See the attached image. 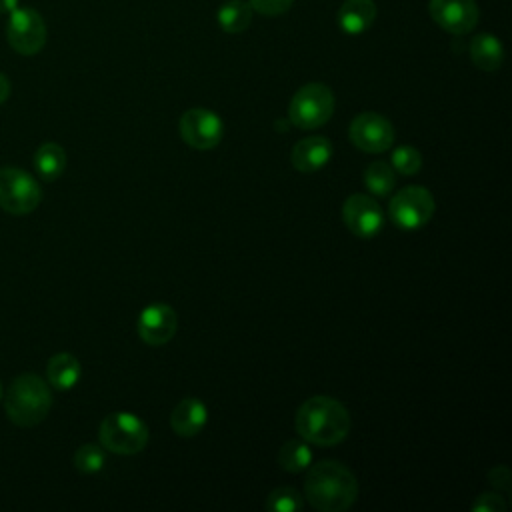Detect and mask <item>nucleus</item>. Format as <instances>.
<instances>
[{"mask_svg":"<svg viewBox=\"0 0 512 512\" xmlns=\"http://www.w3.org/2000/svg\"><path fill=\"white\" fill-rule=\"evenodd\" d=\"M248 4L254 12L262 16H280L290 10L294 0H248Z\"/></svg>","mask_w":512,"mask_h":512,"instance_id":"26","label":"nucleus"},{"mask_svg":"<svg viewBox=\"0 0 512 512\" xmlns=\"http://www.w3.org/2000/svg\"><path fill=\"white\" fill-rule=\"evenodd\" d=\"M46 376L56 390H70L78 384L82 376V366L76 356L68 352H58L48 360Z\"/></svg>","mask_w":512,"mask_h":512,"instance_id":"18","label":"nucleus"},{"mask_svg":"<svg viewBox=\"0 0 512 512\" xmlns=\"http://www.w3.org/2000/svg\"><path fill=\"white\" fill-rule=\"evenodd\" d=\"M334 94L322 82H308L296 90L288 104V118L296 128L314 130L334 114Z\"/></svg>","mask_w":512,"mask_h":512,"instance_id":"4","label":"nucleus"},{"mask_svg":"<svg viewBox=\"0 0 512 512\" xmlns=\"http://www.w3.org/2000/svg\"><path fill=\"white\" fill-rule=\"evenodd\" d=\"M6 38L8 44L22 56L38 54L46 44L44 18L30 6H18L8 14Z\"/></svg>","mask_w":512,"mask_h":512,"instance_id":"8","label":"nucleus"},{"mask_svg":"<svg viewBox=\"0 0 512 512\" xmlns=\"http://www.w3.org/2000/svg\"><path fill=\"white\" fill-rule=\"evenodd\" d=\"M34 168L48 182L60 178L64 168H66V152H64V148L60 144H56V142L40 144L36 154H34Z\"/></svg>","mask_w":512,"mask_h":512,"instance_id":"19","label":"nucleus"},{"mask_svg":"<svg viewBox=\"0 0 512 512\" xmlns=\"http://www.w3.org/2000/svg\"><path fill=\"white\" fill-rule=\"evenodd\" d=\"M178 314L166 302L148 304L138 316V336L150 346H162L174 338Z\"/></svg>","mask_w":512,"mask_h":512,"instance_id":"13","label":"nucleus"},{"mask_svg":"<svg viewBox=\"0 0 512 512\" xmlns=\"http://www.w3.org/2000/svg\"><path fill=\"white\" fill-rule=\"evenodd\" d=\"M504 510H506V502L496 492H484L476 496L472 504V512H504Z\"/></svg>","mask_w":512,"mask_h":512,"instance_id":"27","label":"nucleus"},{"mask_svg":"<svg viewBox=\"0 0 512 512\" xmlns=\"http://www.w3.org/2000/svg\"><path fill=\"white\" fill-rule=\"evenodd\" d=\"M42 200L40 184L34 176L22 168H2L0 170V208L14 216L30 214L38 208Z\"/></svg>","mask_w":512,"mask_h":512,"instance_id":"6","label":"nucleus"},{"mask_svg":"<svg viewBox=\"0 0 512 512\" xmlns=\"http://www.w3.org/2000/svg\"><path fill=\"white\" fill-rule=\"evenodd\" d=\"M104 464H106V454L98 444H82L74 452V466L82 474H96L104 468Z\"/></svg>","mask_w":512,"mask_h":512,"instance_id":"24","label":"nucleus"},{"mask_svg":"<svg viewBox=\"0 0 512 512\" xmlns=\"http://www.w3.org/2000/svg\"><path fill=\"white\" fill-rule=\"evenodd\" d=\"M364 186L374 196H388L396 186L394 168L384 160H376L368 164L364 170Z\"/></svg>","mask_w":512,"mask_h":512,"instance_id":"22","label":"nucleus"},{"mask_svg":"<svg viewBox=\"0 0 512 512\" xmlns=\"http://www.w3.org/2000/svg\"><path fill=\"white\" fill-rule=\"evenodd\" d=\"M52 406V392L48 384L36 376V374H20L18 378L12 380L6 400H4V410L10 422L22 428H32L40 424Z\"/></svg>","mask_w":512,"mask_h":512,"instance_id":"3","label":"nucleus"},{"mask_svg":"<svg viewBox=\"0 0 512 512\" xmlns=\"http://www.w3.org/2000/svg\"><path fill=\"white\" fill-rule=\"evenodd\" d=\"M252 14H254V10L250 8V4L246 0H230L220 6L216 20L224 32L240 34L250 26Z\"/></svg>","mask_w":512,"mask_h":512,"instance_id":"20","label":"nucleus"},{"mask_svg":"<svg viewBox=\"0 0 512 512\" xmlns=\"http://www.w3.org/2000/svg\"><path fill=\"white\" fill-rule=\"evenodd\" d=\"M304 496L320 512H344L358 498V482L342 462L322 460L308 466Z\"/></svg>","mask_w":512,"mask_h":512,"instance_id":"1","label":"nucleus"},{"mask_svg":"<svg viewBox=\"0 0 512 512\" xmlns=\"http://www.w3.org/2000/svg\"><path fill=\"white\" fill-rule=\"evenodd\" d=\"M430 18L450 34H468L476 28L480 10L474 0H430Z\"/></svg>","mask_w":512,"mask_h":512,"instance_id":"12","label":"nucleus"},{"mask_svg":"<svg viewBox=\"0 0 512 512\" xmlns=\"http://www.w3.org/2000/svg\"><path fill=\"white\" fill-rule=\"evenodd\" d=\"M470 58L476 68L484 72H494L504 62V46L496 36L488 32L478 34L470 40Z\"/></svg>","mask_w":512,"mask_h":512,"instance_id":"17","label":"nucleus"},{"mask_svg":"<svg viewBox=\"0 0 512 512\" xmlns=\"http://www.w3.org/2000/svg\"><path fill=\"white\" fill-rule=\"evenodd\" d=\"M10 96V80L0 72V104H4Z\"/></svg>","mask_w":512,"mask_h":512,"instance_id":"29","label":"nucleus"},{"mask_svg":"<svg viewBox=\"0 0 512 512\" xmlns=\"http://www.w3.org/2000/svg\"><path fill=\"white\" fill-rule=\"evenodd\" d=\"M312 460H314V454L306 440H288L282 444L278 452L280 468L292 474L306 470L312 464Z\"/></svg>","mask_w":512,"mask_h":512,"instance_id":"21","label":"nucleus"},{"mask_svg":"<svg viewBox=\"0 0 512 512\" xmlns=\"http://www.w3.org/2000/svg\"><path fill=\"white\" fill-rule=\"evenodd\" d=\"M302 504V494L292 486H280L272 490L266 498V510L270 512H298Z\"/></svg>","mask_w":512,"mask_h":512,"instance_id":"23","label":"nucleus"},{"mask_svg":"<svg viewBox=\"0 0 512 512\" xmlns=\"http://www.w3.org/2000/svg\"><path fill=\"white\" fill-rule=\"evenodd\" d=\"M182 140L196 150H212L224 136L222 118L208 108H190L180 118Z\"/></svg>","mask_w":512,"mask_h":512,"instance_id":"9","label":"nucleus"},{"mask_svg":"<svg viewBox=\"0 0 512 512\" xmlns=\"http://www.w3.org/2000/svg\"><path fill=\"white\" fill-rule=\"evenodd\" d=\"M20 0H0V14H10L18 8Z\"/></svg>","mask_w":512,"mask_h":512,"instance_id":"30","label":"nucleus"},{"mask_svg":"<svg viewBox=\"0 0 512 512\" xmlns=\"http://www.w3.org/2000/svg\"><path fill=\"white\" fill-rule=\"evenodd\" d=\"M346 228L358 238H374L384 226V212L380 204L368 194H352L342 206Z\"/></svg>","mask_w":512,"mask_h":512,"instance_id":"11","label":"nucleus"},{"mask_svg":"<svg viewBox=\"0 0 512 512\" xmlns=\"http://www.w3.org/2000/svg\"><path fill=\"white\" fill-rule=\"evenodd\" d=\"M294 426L308 444L334 446L348 436L352 420L346 406L336 398L312 396L298 408Z\"/></svg>","mask_w":512,"mask_h":512,"instance_id":"2","label":"nucleus"},{"mask_svg":"<svg viewBox=\"0 0 512 512\" xmlns=\"http://www.w3.org/2000/svg\"><path fill=\"white\" fill-rule=\"evenodd\" d=\"M390 166L394 168V172H400L404 176H412L422 168V154H420V150H416L410 144H400L392 152Z\"/></svg>","mask_w":512,"mask_h":512,"instance_id":"25","label":"nucleus"},{"mask_svg":"<svg viewBox=\"0 0 512 512\" xmlns=\"http://www.w3.org/2000/svg\"><path fill=\"white\" fill-rule=\"evenodd\" d=\"M208 422V408L200 398H184L170 416V426L178 436H196Z\"/></svg>","mask_w":512,"mask_h":512,"instance_id":"15","label":"nucleus"},{"mask_svg":"<svg viewBox=\"0 0 512 512\" xmlns=\"http://www.w3.org/2000/svg\"><path fill=\"white\" fill-rule=\"evenodd\" d=\"M488 482L496 488H502V490H508L510 488V470L506 466H496L490 470L488 474Z\"/></svg>","mask_w":512,"mask_h":512,"instance_id":"28","label":"nucleus"},{"mask_svg":"<svg viewBox=\"0 0 512 512\" xmlns=\"http://www.w3.org/2000/svg\"><path fill=\"white\" fill-rule=\"evenodd\" d=\"M436 208L434 196L424 186H406L388 204L390 220L402 230H416L428 224Z\"/></svg>","mask_w":512,"mask_h":512,"instance_id":"7","label":"nucleus"},{"mask_svg":"<svg viewBox=\"0 0 512 512\" xmlns=\"http://www.w3.org/2000/svg\"><path fill=\"white\" fill-rule=\"evenodd\" d=\"M338 26L346 34H362L376 20V4L374 0H344L338 8Z\"/></svg>","mask_w":512,"mask_h":512,"instance_id":"16","label":"nucleus"},{"mask_svg":"<svg viewBox=\"0 0 512 512\" xmlns=\"http://www.w3.org/2000/svg\"><path fill=\"white\" fill-rule=\"evenodd\" d=\"M332 154L334 146L326 136H308L294 144L290 160L298 172H316L330 162Z\"/></svg>","mask_w":512,"mask_h":512,"instance_id":"14","label":"nucleus"},{"mask_svg":"<svg viewBox=\"0 0 512 512\" xmlns=\"http://www.w3.org/2000/svg\"><path fill=\"white\" fill-rule=\"evenodd\" d=\"M100 444L114 454H138L148 444V426L132 412H112L100 424Z\"/></svg>","mask_w":512,"mask_h":512,"instance_id":"5","label":"nucleus"},{"mask_svg":"<svg viewBox=\"0 0 512 512\" xmlns=\"http://www.w3.org/2000/svg\"><path fill=\"white\" fill-rule=\"evenodd\" d=\"M352 144L364 152L380 154L394 144V126L392 122L378 112H360L348 128Z\"/></svg>","mask_w":512,"mask_h":512,"instance_id":"10","label":"nucleus"},{"mask_svg":"<svg viewBox=\"0 0 512 512\" xmlns=\"http://www.w3.org/2000/svg\"><path fill=\"white\" fill-rule=\"evenodd\" d=\"M0 400H2V384H0Z\"/></svg>","mask_w":512,"mask_h":512,"instance_id":"31","label":"nucleus"}]
</instances>
